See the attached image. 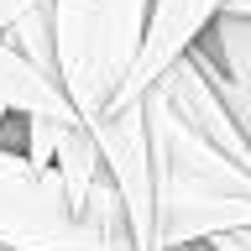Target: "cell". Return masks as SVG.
<instances>
[{"instance_id": "1", "label": "cell", "mask_w": 251, "mask_h": 251, "mask_svg": "<svg viewBox=\"0 0 251 251\" xmlns=\"http://www.w3.org/2000/svg\"><path fill=\"white\" fill-rule=\"evenodd\" d=\"M147 16L152 0H52L58 84L84 126L121 100L147 42Z\"/></svg>"}, {"instance_id": "2", "label": "cell", "mask_w": 251, "mask_h": 251, "mask_svg": "<svg viewBox=\"0 0 251 251\" xmlns=\"http://www.w3.org/2000/svg\"><path fill=\"white\" fill-rule=\"evenodd\" d=\"M0 251H110L74 215L58 173L0 147Z\"/></svg>"}, {"instance_id": "3", "label": "cell", "mask_w": 251, "mask_h": 251, "mask_svg": "<svg viewBox=\"0 0 251 251\" xmlns=\"http://www.w3.org/2000/svg\"><path fill=\"white\" fill-rule=\"evenodd\" d=\"M89 131H94L100 157H105L110 183L121 188L136 251H162V194H157V152H152V126H147V100H136V105L115 100L100 121H89Z\"/></svg>"}, {"instance_id": "4", "label": "cell", "mask_w": 251, "mask_h": 251, "mask_svg": "<svg viewBox=\"0 0 251 251\" xmlns=\"http://www.w3.org/2000/svg\"><path fill=\"white\" fill-rule=\"evenodd\" d=\"M225 5H230V0H152L141 58H136V68H131V78H126V89H121L126 105L147 100L173 63L194 52V42L225 16Z\"/></svg>"}, {"instance_id": "5", "label": "cell", "mask_w": 251, "mask_h": 251, "mask_svg": "<svg viewBox=\"0 0 251 251\" xmlns=\"http://www.w3.org/2000/svg\"><path fill=\"white\" fill-rule=\"evenodd\" d=\"M0 105L21 110V115H52V121L84 126L58 78H47L42 68H31V63L21 58V52H11L5 42H0Z\"/></svg>"}, {"instance_id": "6", "label": "cell", "mask_w": 251, "mask_h": 251, "mask_svg": "<svg viewBox=\"0 0 251 251\" xmlns=\"http://www.w3.org/2000/svg\"><path fill=\"white\" fill-rule=\"evenodd\" d=\"M52 173H58L63 194H68V204H74V215H78L84 199H89V188H94V178L105 173V157H100V147H94L89 126H68V131H63V147H58Z\"/></svg>"}, {"instance_id": "7", "label": "cell", "mask_w": 251, "mask_h": 251, "mask_svg": "<svg viewBox=\"0 0 251 251\" xmlns=\"http://www.w3.org/2000/svg\"><path fill=\"white\" fill-rule=\"evenodd\" d=\"M194 47H204V58L215 63L220 74H230L235 84L251 89V21H241V16H220Z\"/></svg>"}, {"instance_id": "8", "label": "cell", "mask_w": 251, "mask_h": 251, "mask_svg": "<svg viewBox=\"0 0 251 251\" xmlns=\"http://www.w3.org/2000/svg\"><path fill=\"white\" fill-rule=\"evenodd\" d=\"M0 42L11 47V52H21L31 68H42L47 78H58V26H52V5H47V11H31L26 21H16Z\"/></svg>"}, {"instance_id": "9", "label": "cell", "mask_w": 251, "mask_h": 251, "mask_svg": "<svg viewBox=\"0 0 251 251\" xmlns=\"http://www.w3.org/2000/svg\"><path fill=\"white\" fill-rule=\"evenodd\" d=\"M194 58L204 63V74H209V84L220 89V100H225V110H230V121L241 126V136H246V147H251V89H246V84H235L230 74H220L215 63L204 58V47H194Z\"/></svg>"}, {"instance_id": "10", "label": "cell", "mask_w": 251, "mask_h": 251, "mask_svg": "<svg viewBox=\"0 0 251 251\" xmlns=\"http://www.w3.org/2000/svg\"><path fill=\"white\" fill-rule=\"evenodd\" d=\"M63 131H68V121H52V115H26V162L52 168V162H58V147H63Z\"/></svg>"}, {"instance_id": "11", "label": "cell", "mask_w": 251, "mask_h": 251, "mask_svg": "<svg viewBox=\"0 0 251 251\" xmlns=\"http://www.w3.org/2000/svg\"><path fill=\"white\" fill-rule=\"evenodd\" d=\"M52 0H0V37L16 26V21H26L31 11H47Z\"/></svg>"}, {"instance_id": "12", "label": "cell", "mask_w": 251, "mask_h": 251, "mask_svg": "<svg viewBox=\"0 0 251 251\" xmlns=\"http://www.w3.org/2000/svg\"><path fill=\"white\" fill-rule=\"evenodd\" d=\"M225 16H241V21H251V0H230V5H225Z\"/></svg>"}, {"instance_id": "13", "label": "cell", "mask_w": 251, "mask_h": 251, "mask_svg": "<svg viewBox=\"0 0 251 251\" xmlns=\"http://www.w3.org/2000/svg\"><path fill=\"white\" fill-rule=\"evenodd\" d=\"M5 115H11V110H5V105H0V126H5Z\"/></svg>"}, {"instance_id": "14", "label": "cell", "mask_w": 251, "mask_h": 251, "mask_svg": "<svg viewBox=\"0 0 251 251\" xmlns=\"http://www.w3.org/2000/svg\"><path fill=\"white\" fill-rule=\"evenodd\" d=\"M188 251H209V246H188Z\"/></svg>"}]
</instances>
